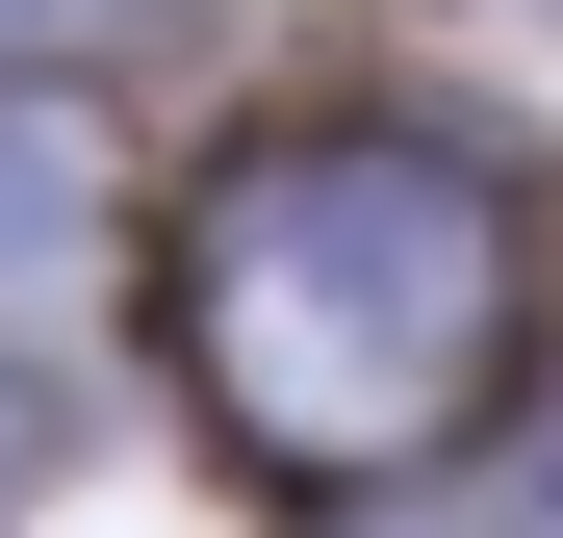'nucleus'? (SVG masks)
Returning a JSON list of instances; mask_svg holds the SVG:
<instances>
[{
	"instance_id": "f03ea898",
	"label": "nucleus",
	"mask_w": 563,
	"mask_h": 538,
	"mask_svg": "<svg viewBox=\"0 0 563 538\" xmlns=\"http://www.w3.org/2000/svg\"><path fill=\"white\" fill-rule=\"evenodd\" d=\"M0 26H129V0H0Z\"/></svg>"
},
{
	"instance_id": "f257e3e1",
	"label": "nucleus",
	"mask_w": 563,
	"mask_h": 538,
	"mask_svg": "<svg viewBox=\"0 0 563 538\" xmlns=\"http://www.w3.org/2000/svg\"><path fill=\"white\" fill-rule=\"evenodd\" d=\"M179 359L282 487H410L512 385V206L435 129H282L179 231Z\"/></svg>"
},
{
	"instance_id": "7ed1b4c3",
	"label": "nucleus",
	"mask_w": 563,
	"mask_h": 538,
	"mask_svg": "<svg viewBox=\"0 0 563 538\" xmlns=\"http://www.w3.org/2000/svg\"><path fill=\"white\" fill-rule=\"evenodd\" d=\"M538 538H563V487H538Z\"/></svg>"
}]
</instances>
